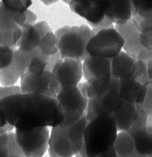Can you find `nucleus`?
Wrapping results in <instances>:
<instances>
[{
  "instance_id": "obj_36",
  "label": "nucleus",
  "mask_w": 152,
  "mask_h": 157,
  "mask_svg": "<svg viewBox=\"0 0 152 157\" xmlns=\"http://www.w3.org/2000/svg\"><path fill=\"white\" fill-rule=\"evenodd\" d=\"M73 157H78V156H73Z\"/></svg>"
},
{
  "instance_id": "obj_10",
  "label": "nucleus",
  "mask_w": 152,
  "mask_h": 157,
  "mask_svg": "<svg viewBox=\"0 0 152 157\" xmlns=\"http://www.w3.org/2000/svg\"><path fill=\"white\" fill-rule=\"evenodd\" d=\"M21 28V36L17 47L23 52L30 53L38 48L40 40L51 29L45 21L33 25L25 24Z\"/></svg>"
},
{
  "instance_id": "obj_20",
  "label": "nucleus",
  "mask_w": 152,
  "mask_h": 157,
  "mask_svg": "<svg viewBox=\"0 0 152 157\" xmlns=\"http://www.w3.org/2000/svg\"><path fill=\"white\" fill-rule=\"evenodd\" d=\"M131 136L135 152L137 154L152 156V129L151 126L131 129L127 131Z\"/></svg>"
},
{
  "instance_id": "obj_25",
  "label": "nucleus",
  "mask_w": 152,
  "mask_h": 157,
  "mask_svg": "<svg viewBox=\"0 0 152 157\" xmlns=\"http://www.w3.org/2000/svg\"><path fill=\"white\" fill-rule=\"evenodd\" d=\"M113 145L118 157H131L135 152L132 137L127 131L118 133Z\"/></svg>"
},
{
  "instance_id": "obj_19",
  "label": "nucleus",
  "mask_w": 152,
  "mask_h": 157,
  "mask_svg": "<svg viewBox=\"0 0 152 157\" xmlns=\"http://www.w3.org/2000/svg\"><path fill=\"white\" fill-rule=\"evenodd\" d=\"M139 112L136 104L123 101L121 105L112 115L118 131H129L135 123Z\"/></svg>"
},
{
  "instance_id": "obj_13",
  "label": "nucleus",
  "mask_w": 152,
  "mask_h": 157,
  "mask_svg": "<svg viewBox=\"0 0 152 157\" xmlns=\"http://www.w3.org/2000/svg\"><path fill=\"white\" fill-rule=\"evenodd\" d=\"M69 128L51 127L50 132L48 152L49 157H73L75 151L68 136Z\"/></svg>"
},
{
  "instance_id": "obj_14",
  "label": "nucleus",
  "mask_w": 152,
  "mask_h": 157,
  "mask_svg": "<svg viewBox=\"0 0 152 157\" xmlns=\"http://www.w3.org/2000/svg\"><path fill=\"white\" fill-rule=\"evenodd\" d=\"M50 71L45 70L40 75L24 73L20 77V90L22 93L39 94L55 98L50 87Z\"/></svg>"
},
{
  "instance_id": "obj_5",
  "label": "nucleus",
  "mask_w": 152,
  "mask_h": 157,
  "mask_svg": "<svg viewBox=\"0 0 152 157\" xmlns=\"http://www.w3.org/2000/svg\"><path fill=\"white\" fill-rule=\"evenodd\" d=\"M124 44L122 36L115 28H104L89 39L86 52L91 56L112 59L122 51Z\"/></svg>"
},
{
  "instance_id": "obj_32",
  "label": "nucleus",
  "mask_w": 152,
  "mask_h": 157,
  "mask_svg": "<svg viewBox=\"0 0 152 157\" xmlns=\"http://www.w3.org/2000/svg\"><path fill=\"white\" fill-rule=\"evenodd\" d=\"M96 157H118V156L113 145L105 151L101 153Z\"/></svg>"
},
{
  "instance_id": "obj_21",
  "label": "nucleus",
  "mask_w": 152,
  "mask_h": 157,
  "mask_svg": "<svg viewBox=\"0 0 152 157\" xmlns=\"http://www.w3.org/2000/svg\"><path fill=\"white\" fill-rule=\"evenodd\" d=\"M113 77L112 75L86 80L77 86L88 99L103 95L110 88Z\"/></svg>"
},
{
  "instance_id": "obj_27",
  "label": "nucleus",
  "mask_w": 152,
  "mask_h": 157,
  "mask_svg": "<svg viewBox=\"0 0 152 157\" xmlns=\"http://www.w3.org/2000/svg\"><path fill=\"white\" fill-rule=\"evenodd\" d=\"M38 48L41 53L47 57L55 55L58 52L56 37L52 31L42 38Z\"/></svg>"
},
{
  "instance_id": "obj_16",
  "label": "nucleus",
  "mask_w": 152,
  "mask_h": 157,
  "mask_svg": "<svg viewBox=\"0 0 152 157\" xmlns=\"http://www.w3.org/2000/svg\"><path fill=\"white\" fill-rule=\"evenodd\" d=\"M119 94L121 99L136 105L145 100L150 86L144 85L133 78L119 80Z\"/></svg>"
},
{
  "instance_id": "obj_30",
  "label": "nucleus",
  "mask_w": 152,
  "mask_h": 157,
  "mask_svg": "<svg viewBox=\"0 0 152 157\" xmlns=\"http://www.w3.org/2000/svg\"><path fill=\"white\" fill-rule=\"evenodd\" d=\"M15 48L0 44V70L7 67L12 63Z\"/></svg>"
},
{
  "instance_id": "obj_23",
  "label": "nucleus",
  "mask_w": 152,
  "mask_h": 157,
  "mask_svg": "<svg viewBox=\"0 0 152 157\" xmlns=\"http://www.w3.org/2000/svg\"><path fill=\"white\" fill-rule=\"evenodd\" d=\"M86 122L85 115L68 129V136L72 144L75 156H80L83 150L84 132Z\"/></svg>"
},
{
  "instance_id": "obj_34",
  "label": "nucleus",
  "mask_w": 152,
  "mask_h": 157,
  "mask_svg": "<svg viewBox=\"0 0 152 157\" xmlns=\"http://www.w3.org/2000/svg\"><path fill=\"white\" fill-rule=\"evenodd\" d=\"M7 123V121L6 120V119L4 118V116L2 115L1 112L0 111V128L2 126H4V125H6Z\"/></svg>"
},
{
  "instance_id": "obj_18",
  "label": "nucleus",
  "mask_w": 152,
  "mask_h": 157,
  "mask_svg": "<svg viewBox=\"0 0 152 157\" xmlns=\"http://www.w3.org/2000/svg\"><path fill=\"white\" fill-rule=\"evenodd\" d=\"M110 61L87 55L82 61L83 75L86 80L112 75Z\"/></svg>"
},
{
  "instance_id": "obj_22",
  "label": "nucleus",
  "mask_w": 152,
  "mask_h": 157,
  "mask_svg": "<svg viewBox=\"0 0 152 157\" xmlns=\"http://www.w3.org/2000/svg\"><path fill=\"white\" fill-rule=\"evenodd\" d=\"M20 26L12 22H0V44L16 48L21 36Z\"/></svg>"
},
{
  "instance_id": "obj_3",
  "label": "nucleus",
  "mask_w": 152,
  "mask_h": 157,
  "mask_svg": "<svg viewBox=\"0 0 152 157\" xmlns=\"http://www.w3.org/2000/svg\"><path fill=\"white\" fill-rule=\"evenodd\" d=\"M93 34L92 29L86 25L65 26L58 29L55 36L60 58L82 61L88 55L86 46Z\"/></svg>"
},
{
  "instance_id": "obj_2",
  "label": "nucleus",
  "mask_w": 152,
  "mask_h": 157,
  "mask_svg": "<svg viewBox=\"0 0 152 157\" xmlns=\"http://www.w3.org/2000/svg\"><path fill=\"white\" fill-rule=\"evenodd\" d=\"M113 115L99 113L87 119L84 132L83 150L78 157H96L113 146L118 134Z\"/></svg>"
},
{
  "instance_id": "obj_24",
  "label": "nucleus",
  "mask_w": 152,
  "mask_h": 157,
  "mask_svg": "<svg viewBox=\"0 0 152 157\" xmlns=\"http://www.w3.org/2000/svg\"><path fill=\"white\" fill-rule=\"evenodd\" d=\"M0 157H25L12 131L0 134Z\"/></svg>"
},
{
  "instance_id": "obj_15",
  "label": "nucleus",
  "mask_w": 152,
  "mask_h": 157,
  "mask_svg": "<svg viewBox=\"0 0 152 157\" xmlns=\"http://www.w3.org/2000/svg\"><path fill=\"white\" fill-rule=\"evenodd\" d=\"M105 17L116 25H123L131 20L132 6L131 0H102Z\"/></svg>"
},
{
  "instance_id": "obj_28",
  "label": "nucleus",
  "mask_w": 152,
  "mask_h": 157,
  "mask_svg": "<svg viewBox=\"0 0 152 157\" xmlns=\"http://www.w3.org/2000/svg\"><path fill=\"white\" fill-rule=\"evenodd\" d=\"M131 1L132 6V15H137L145 19H151L152 0Z\"/></svg>"
},
{
  "instance_id": "obj_26",
  "label": "nucleus",
  "mask_w": 152,
  "mask_h": 157,
  "mask_svg": "<svg viewBox=\"0 0 152 157\" xmlns=\"http://www.w3.org/2000/svg\"><path fill=\"white\" fill-rule=\"evenodd\" d=\"M26 11L16 12L2 5L0 1V22H12L21 27L26 23Z\"/></svg>"
},
{
  "instance_id": "obj_37",
  "label": "nucleus",
  "mask_w": 152,
  "mask_h": 157,
  "mask_svg": "<svg viewBox=\"0 0 152 157\" xmlns=\"http://www.w3.org/2000/svg\"><path fill=\"white\" fill-rule=\"evenodd\" d=\"M0 103H1V99H0Z\"/></svg>"
},
{
  "instance_id": "obj_12",
  "label": "nucleus",
  "mask_w": 152,
  "mask_h": 157,
  "mask_svg": "<svg viewBox=\"0 0 152 157\" xmlns=\"http://www.w3.org/2000/svg\"><path fill=\"white\" fill-rule=\"evenodd\" d=\"M70 9L85 18L94 27L105 18V10L102 0H70Z\"/></svg>"
},
{
  "instance_id": "obj_29",
  "label": "nucleus",
  "mask_w": 152,
  "mask_h": 157,
  "mask_svg": "<svg viewBox=\"0 0 152 157\" xmlns=\"http://www.w3.org/2000/svg\"><path fill=\"white\" fill-rule=\"evenodd\" d=\"M1 2L6 8L20 13L26 11L32 4L31 0H1Z\"/></svg>"
},
{
  "instance_id": "obj_11",
  "label": "nucleus",
  "mask_w": 152,
  "mask_h": 157,
  "mask_svg": "<svg viewBox=\"0 0 152 157\" xmlns=\"http://www.w3.org/2000/svg\"><path fill=\"white\" fill-rule=\"evenodd\" d=\"M35 50L26 53L15 48L12 63L7 67L0 70V83L2 86L14 85L17 83L21 76L26 72L29 61Z\"/></svg>"
},
{
  "instance_id": "obj_1",
  "label": "nucleus",
  "mask_w": 152,
  "mask_h": 157,
  "mask_svg": "<svg viewBox=\"0 0 152 157\" xmlns=\"http://www.w3.org/2000/svg\"><path fill=\"white\" fill-rule=\"evenodd\" d=\"M0 111L7 122L19 130L51 128L63 120L56 99L39 94L20 93L2 98Z\"/></svg>"
},
{
  "instance_id": "obj_17",
  "label": "nucleus",
  "mask_w": 152,
  "mask_h": 157,
  "mask_svg": "<svg viewBox=\"0 0 152 157\" xmlns=\"http://www.w3.org/2000/svg\"><path fill=\"white\" fill-rule=\"evenodd\" d=\"M137 59L121 51L110 61L112 77L119 80L133 78L137 67Z\"/></svg>"
},
{
  "instance_id": "obj_35",
  "label": "nucleus",
  "mask_w": 152,
  "mask_h": 157,
  "mask_svg": "<svg viewBox=\"0 0 152 157\" xmlns=\"http://www.w3.org/2000/svg\"><path fill=\"white\" fill-rule=\"evenodd\" d=\"M59 0H40V1L46 6H50L54 3H56Z\"/></svg>"
},
{
  "instance_id": "obj_7",
  "label": "nucleus",
  "mask_w": 152,
  "mask_h": 157,
  "mask_svg": "<svg viewBox=\"0 0 152 157\" xmlns=\"http://www.w3.org/2000/svg\"><path fill=\"white\" fill-rule=\"evenodd\" d=\"M15 140L25 157H43L48 150V127L31 130L15 129Z\"/></svg>"
},
{
  "instance_id": "obj_8",
  "label": "nucleus",
  "mask_w": 152,
  "mask_h": 157,
  "mask_svg": "<svg viewBox=\"0 0 152 157\" xmlns=\"http://www.w3.org/2000/svg\"><path fill=\"white\" fill-rule=\"evenodd\" d=\"M119 79L113 77L108 90L103 95L88 99L86 117L89 119L97 113L105 112L112 114L123 104L119 94Z\"/></svg>"
},
{
  "instance_id": "obj_33",
  "label": "nucleus",
  "mask_w": 152,
  "mask_h": 157,
  "mask_svg": "<svg viewBox=\"0 0 152 157\" xmlns=\"http://www.w3.org/2000/svg\"><path fill=\"white\" fill-rule=\"evenodd\" d=\"M37 20V15L31 10L28 9L26 10V20L25 24L33 25Z\"/></svg>"
},
{
  "instance_id": "obj_31",
  "label": "nucleus",
  "mask_w": 152,
  "mask_h": 157,
  "mask_svg": "<svg viewBox=\"0 0 152 157\" xmlns=\"http://www.w3.org/2000/svg\"><path fill=\"white\" fill-rule=\"evenodd\" d=\"M20 88L18 86L10 85V86H0V99H2L6 97L20 93Z\"/></svg>"
},
{
  "instance_id": "obj_9",
  "label": "nucleus",
  "mask_w": 152,
  "mask_h": 157,
  "mask_svg": "<svg viewBox=\"0 0 152 157\" xmlns=\"http://www.w3.org/2000/svg\"><path fill=\"white\" fill-rule=\"evenodd\" d=\"M115 29L122 36L124 52L135 59L148 61L151 59V52L143 48L139 42V32L132 20L123 25H116Z\"/></svg>"
},
{
  "instance_id": "obj_6",
  "label": "nucleus",
  "mask_w": 152,
  "mask_h": 157,
  "mask_svg": "<svg viewBox=\"0 0 152 157\" xmlns=\"http://www.w3.org/2000/svg\"><path fill=\"white\" fill-rule=\"evenodd\" d=\"M82 76L81 61L59 58L53 64L50 70V90L56 97L61 88L77 86Z\"/></svg>"
},
{
  "instance_id": "obj_4",
  "label": "nucleus",
  "mask_w": 152,
  "mask_h": 157,
  "mask_svg": "<svg viewBox=\"0 0 152 157\" xmlns=\"http://www.w3.org/2000/svg\"><path fill=\"white\" fill-rule=\"evenodd\" d=\"M55 99L63 114V120L59 126L69 128L85 116L88 99L78 86L61 88Z\"/></svg>"
}]
</instances>
